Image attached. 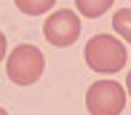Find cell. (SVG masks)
<instances>
[{
	"mask_svg": "<svg viewBox=\"0 0 131 115\" xmlns=\"http://www.w3.org/2000/svg\"><path fill=\"white\" fill-rule=\"evenodd\" d=\"M0 115H8V112H5V110H3V107H0Z\"/></svg>",
	"mask_w": 131,
	"mask_h": 115,
	"instance_id": "cell-10",
	"label": "cell"
},
{
	"mask_svg": "<svg viewBox=\"0 0 131 115\" xmlns=\"http://www.w3.org/2000/svg\"><path fill=\"white\" fill-rule=\"evenodd\" d=\"M86 107L91 115H121L126 107V91L115 80H96L86 91Z\"/></svg>",
	"mask_w": 131,
	"mask_h": 115,
	"instance_id": "cell-3",
	"label": "cell"
},
{
	"mask_svg": "<svg viewBox=\"0 0 131 115\" xmlns=\"http://www.w3.org/2000/svg\"><path fill=\"white\" fill-rule=\"evenodd\" d=\"M43 35H46V40H48L51 46L70 48L80 38V19H78V14H75V11H67V8L51 14L48 19H46V24H43Z\"/></svg>",
	"mask_w": 131,
	"mask_h": 115,
	"instance_id": "cell-4",
	"label": "cell"
},
{
	"mask_svg": "<svg viewBox=\"0 0 131 115\" xmlns=\"http://www.w3.org/2000/svg\"><path fill=\"white\" fill-rule=\"evenodd\" d=\"M126 91L131 94V72H128V75H126Z\"/></svg>",
	"mask_w": 131,
	"mask_h": 115,
	"instance_id": "cell-9",
	"label": "cell"
},
{
	"mask_svg": "<svg viewBox=\"0 0 131 115\" xmlns=\"http://www.w3.org/2000/svg\"><path fill=\"white\" fill-rule=\"evenodd\" d=\"M112 3H115V0H75V8H78V14L88 16V19H96V16H102Z\"/></svg>",
	"mask_w": 131,
	"mask_h": 115,
	"instance_id": "cell-5",
	"label": "cell"
},
{
	"mask_svg": "<svg viewBox=\"0 0 131 115\" xmlns=\"http://www.w3.org/2000/svg\"><path fill=\"white\" fill-rule=\"evenodd\" d=\"M46 70V59L40 54V48L35 46H19L11 51L8 62H5V72H8V80L16 83V86H32V83L40 80Z\"/></svg>",
	"mask_w": 131,
	"mask_h": 115,
	"instance_id": "cell-2",
	"label": "cell"
},
{
	"mask_svg": "<svg viewBox=\"0 0 131 115\" xmlns=\"http://www.w3.org/2000/svg\"><path fill=\"white\" fill-rule=\"evenodd\" d=\"M16 8L21 11V14L27 16H40L46 14V11H51L53 5H56V0H14Z\"/></svg>",
	"mask_w": 131,
	"mask_h": 115,
	"instance_id": "cell-6",
	"label": "cell"
},
{
	"mask_svg": "<svg viewBox=\"0 0 131 115\" xmlns=\"http://www.w3.org/2000/svg\"><path fill=\"white\" fill-rule=\"evenodd\" d=\"M83 59L94 72H102V75L121 72L126 64V46L121 40H115L112 35H94L86 43Z\"/></svg>",
	"mask_w": 131,
	"mask_h": 115,
	"instance_id": "cell-1",
	"label": "cell"
},
{
	"mask_svg": "<svg viewBox=\"0 0 131 115\" xmlns=\"http://www.w3.org/2000/svg\"><path fill=\"white\" fill-rule=\"evenodd\" d=\"M5 48H8V43H5V35L0 32V62H3V56H5Z\"/></svg>",
	"mask_w": 131,
	"mask_h": 115,
	"instance_id": "cell-8",
	"label": "cell"
},
{
	"mask_svg": "<svg viewBox=\"0 0 131 115\" xmlns=\"http://www.w3.org/2000/svg\"><path fill=\"white\" fill-rule=\"evenodd\" d=\"M112 29H115L126 43H131V8L115 11V16H112Z\"/></svg>",
	"mask_w": 131,
	"mask_h": 115,
	"instance_id": "cell-7",
	"label": "cell"
}]
</instances>
